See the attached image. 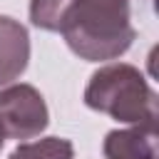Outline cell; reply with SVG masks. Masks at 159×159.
<instances>
[{
    "instance_id": "6",
    "label": "cell",
    "mask_w": 159,
    "mask_h": 159,
    "mask_svg": "<svg viewBox=\"0 0 159 159\" xmlns=\"http://www.w3.org/2000/svg\"><path fill=\"white\" fill-rule=\"evenodd\" d=\"M72 157H75V147L70 139L45 137L37 142L17 144L7 159H72Z\"/></svg>"
},
{
    "instance_id": "5",
    "label": "cell",
    "mask_w": 159,
    "mask_h": 159,
    "mask_svg": "<svg viewBox=\"0 0 159 159\" xmlns=\"http://www.w3.org/2000/svg\"><path fill=\"white\" fill-rule=\"evenodd\" d=\"M102 152L107 159H157V124L112 129L104 137Z\"/></svg>"
},
{
    "instance_id": "7",
    "label": "cell",
    "mask_w": 159,
    "mask_h": 159,
    "mask_svg": "<svg viewBox=\"0 0 159 159\" xmlns=\"http://www.w3.org/2000/svg\"><path fill=\"white\" fill-rule=\"evenodd\" d=\"M75 0H30V20L35 27L60 32Z\"/></svg>"
},
{
    "instance_id": "4",
    "label": "cell",
    "mask_w": 159,
    "mask_h": 159,
    "mask_svg": "<svg viewBox=\"0 0 159 159\" xmlns=\"http://www.w3.org/2000/svg\"><path fill=\"white\" fill-rule=\"evenodd\" d=\"M30 35L17 20L0 15V87L10 84L27 70Z\"/></svg>"
},
{
    "instance_id": "1",
    "label": "cell",
    "mask_w": 159,
    "mask_h": 159,
    "mask_svg": "<svg viewBox=\"0 0 159 159\" xmlns=\"http://www.w3.org/2000/svg\"><path fill=\"white\" fill-rule=\"evenodd\" d=\"M60 32L67 47L87 62L117 60L137 37L129 0H75Z\"/></svg>"
},
{
    "instance_id": "8",
    "label": "cell",
    "mask_w": 159,
    "mask_h": 159,
    "mask_svg": "<svg viewBox=\"0 0 159 159\" xmlns=\"http://www.w3.org/2000/svg\"><path fill=\"white\" fill-rule=\"evenodd\" d=\"M2 142H5V132H2V127H0V149H2Z\"/></svg>"
},
{
    "instance_id": "3",
    "label": "cell",
    "mask_w": 159,
    "mask_h": 159,
    "mask_svg": "<svg viewBox=\"0 0 159 159\" xmlns=\"http://www.w3.org/2000/svg\"><path fill=\"white\" fill-rule=\"evenodd\" d=\"M50 112L45 97L32 84H10L0 89V127L10 139H32L45 132Z\"/></svg>"
},
{
    "instance_id": "2",
    "label": "cell",
    "mask_w": 159,
    "mask_h": 159,
    "mask_svg": "<svg viewBox=\"0 0 159 159\" xmlns=\"http://www.w3.org/2000/svg\"><path fill=\"white\" fill-rule=\"evenodd\" d=\"M84 104L124 124H157V94L127 62L99 67L84 87Z\"/></svg>"
}]
</instances>
